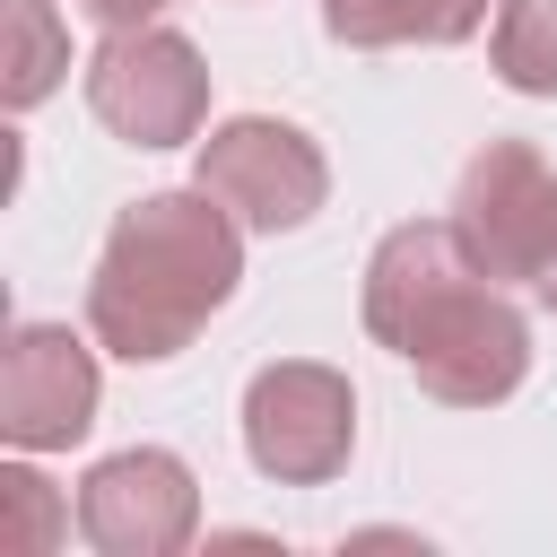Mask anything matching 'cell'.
Listing matches in <instances>:
<instances>
[{"mask_svg":"<svg viewBox=\"0 0 557 557\" xmlns=\"http://www.w3.org/2000/svg\"><path fill=\"white\" fill-rule=\"evenodd\" d=\"M366 331L453 409H487L522 383L531 331L505 305V287L461 252L444 226H392L366 261Z\"/></svg>","mask_w":557,"mask_h":557,"instance_id":"6da1fadb","label":"cell"},{"mask_svg":"<svg viewBox=\"0 0 557 557\" xmlns=\"http://www.w3.org/2000/svg\"><path fill=\"white\" fill-rule=\"evenodd\" d=\"M235 278H244V244H235L226 200L209 183L200 191H148L139 209L113 218V235L96 252L87 331L113 357L157 366V357L191 348V331L235 296Z\"/></svg>","mask_w":557,"mask_h":557,"instance_id":"7a4b0ae2","label":"cell"},{"mask_svg":"<svg viewBox=\"0 0 557 557\" xmlns=\"http://www.w3.org/2000/svg\"><path fill=\"white\" fill-rule=\"evenodd\" d=\"M87 104L131 148H174L209 113V70L174 26H113L87 61Z\"/></svg>","mask_w":557,"mask_h":557,"instance_id":"3957f363","label":"cell"},{"mask_svg":"<svg viewBox=\"0 0 557 557\" xmlns=\"http://www.w3.org/2000/svg\"><path fill=\"white\" fill-rule=\"evenodd\" d=\"M453 235H461V252H470L487 278H531V287H540V270H548V252H557V174H548L522 139H487V148L461 165Z\"/></svg>","mask_w":557,"mask_h":557,"instance_id":"277c9868","label":"cell"},{"mask_svg":"<svg viewBox=\"0 0 557 557\" xmlns=\"http://www.w3.org/2000/svg\"><path fill=\"white\" fill-rule=\"evenodd\" d=\"M200 183H209L244 226L287 235V226H305V218L322 209L331 165H322V148H313L296 122L235 113V122H218V131L200 139Z\"/></svg>","mask_w":557,"mask_h":557,"instance_id":"5b68a950","label":"cell"},{"mask_svg":"<svg viewBox=\"0 0 557 557\" xmlns=\"http://www.w3.org/2000/svg\"><path fill=\"white\" fill-rule=\"evenodd\" d=\"M357 444V392L331 366H261L244 392V453L261 479L313 487Z\"/></svg>","mask_w":557,"mask_h":557,"instance_id":"8992f818","label":"cell"},{"mask_svg":"<svg viewBox=\"0 0 557 557\" xmlns=\"http://www.w3.org/2000/svg\"><path fill=\"white\" fill-rule=\"evenodd\" d=\"M200 522V487L174 453H113L78 479V531L104 557H174Z\"/></svg>","mask_w":557,"mask_h":557,"instance_id":"52a82bcc","label":"cell"},{"mask_svg":"<svg viewBox=\"0 0 557 557\" xmlns=\"http://www.w3.org/2000/svg\"><path fill=\"white\" fill-rule=\"evenodd\" d=\"M87 418H96V357L61 322L9 331V357H0V435L26 444V453H52V444H78Z\"/></svg>","mask_w":557,"mask_h":557,"instance_id":"ba28073f","label":"cell"},{"mask_svg":"<svg viewBox=\"0 0 557 557\" xmlns=\"http://www.w3.org/2000/svg\"><path fill=\"white\" fill-rule=\"evenodd\" d=\"M487 0H322V26L357 52H383V44H461L479 35Z\"/></svg>","mask_w":557,"mask_h":557,"instance_id":"9c48e42d","label":"cell"},{"mask_svg":"<svg viewBox=\"0 0 557 557\" xmlns=\"http://www.w3.org/2000/svg\"><path fill=\"white\" fill-rule=\"evenodd\" d=\"M0 26H9V52H0V96L26 113V104H44L52 87H61V70H70V35H61V17H52V0H0Z\"/></svg>","mask_w":557,"mask_h":557,"instance_id":"30bf717a","label":"cell"},{"mask_svg":"<svg viewBox=\"0 0 557 557\" xmlns=\"http://www.w3.org/2000/svg\"><path fill=\"white\" fill-rule=\"evenodd\" d=\"M496 70L522 96H557V0H505L496 9Z\"/></svg>","mask_w":557,"mask_h":557,"instance_id":"8fae6325","label":"cell"},{"mask_svg":"<svg viewBox=\"0 0 557 557\" xmlns=\"http://www.w3.org/2000/svg\"><path fill=\"white\" fill-rule=\"evenodd\" d=\"M61 531H70L61 496H52L35 470H0V548H9V557H44Z\"/></svg>","mask_w":557,"mask_h":557,"instance_id":"7c38bea8","label":"cell"},{"mask_svg":"<svg viewBox=\"0 0 557 557\" xmlns=\"http://www.w3.org/2000/svg\"><path fill=\"white\" fill-rule=\"evenodd\" d=\"M78 9H87L96 26H148V17L165 9V0H78Z\"/></svg>","mask_w":557,"mask_h":557,"instance_id":"4fadbf2b","label":"cell"},{"mask_svg":"<svg viewBox=\"0 0 557 557\" xmlns=\"http://www.w3.org/2000/svg\"><path fill=\"white\" fill-rule=\"evenodd\" d=\"M540 296H548V313H557V252H548V270H540Z\"/></svg>","mask_w":557,"mask_h":557,"instance_id":"5bb4252c","label":"cell"}]
</instances>
